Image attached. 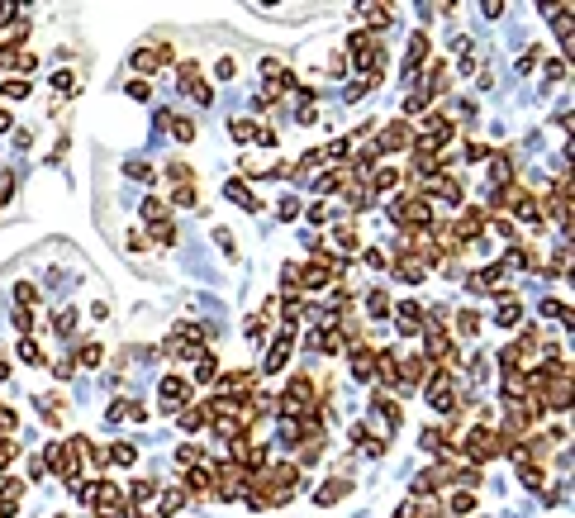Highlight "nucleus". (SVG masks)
I'll return each instance as SVG.
<instances>
[{
	"instance_id": "20e7f679",
	"label": "nucleus",
	"mask_w": 575,
	"mask_h": 518,
	"mask_svg": "<svg viewBox=\"0 0 575 518\" xmlns=\"http://www.w3.org/2000/svg\"><path fill=\"white\" fill-rule=\"evenodd\" d=\"M67 447H72L81 462H86V471H100V466H105V452H100V447H95L86 433H72V437H67Z\"/></svg>"
},
{
	"instance_id": "f257e3e1",
	"label": "nucleus",
	"mask_w": 575,
	"mask_h": 518,
	"mask_svg": "<svg viewBox=\"0 0 575 518\" xmlns=\"http://www.w3.org/2000/svg\"><path fill=\"white\" fill-rule=\"evenodd\" d=\"M461 442H466L470 462H490V457H499V433L485 428V423H470L466 433H461Z\"/></svg>"
},
{
	"instance_id": "423d86ee",
	"label": "nucleus",
	"mask_w": 575,
	"mask_h": 518,
	"mask_svg": "<svg viewBox=\"0 0 575 518\" xmlns=\"http://www.w3.org/2000/svg\"><path fill=\"white\" fill-rule=\"evenodd\" d=\"M162 62H171V48H138L133 53V72H153Z\"/></svg>"
},
{
	"instance_id": "dca6fc26",
	"label": "nucleus",
	"mask_w": 575,
	"mask_h": 518,
	"mask_svg": "<svg viewBox=\"0 0 575 518\" xmlns=\"http://www.w3.org/2000/svg\"><path fill=\"white\" fill-rule=\"evenodd\" d=\"M29 91H33V86H29V77H10V81L0 86V95H5V100H24Z\"/></svg>"
},
{
	"instance_id": "f704fd0d",
	"label": "nucleus",
	"mask_w": 575,
	"mask_h": 518,
	"mask_svg": "<svg viewBox=\"0 0 575 518\" xmlns=\"http://www.w3.org/2000/svg\"><path fill=\"white\" fill-rule=\"evenodd\" d=\"M153 490H157L153 480H133V490H129V499H133V504H138V499H153Z\"/></svg>"
},
{
	"instance_id": "5fc2aeb1",
	"label": "nucleus",
	"mask_w": 575,
	"mask_h": 518,
	"mask_svg": "<svg viewBox=\"0 0 575 518\" xmlns=\"http://www.w3.org/2000/svg\"><path fill=\"white\" fill-rule=\"evenodd\" d=\"M5 376H10V361H5V356H0V381H5Z\"/></svg>"
},
{
	"instance_id": "f03ea898",
	"label": "nucleus",
	"mask_w": 575,
	"mask_h": 518,
	"mask_svg": "<svg viewBox=\"0 0 575 518\" xmlns=\"http://www.w3.org/2000/svg\"><path fill=\"white\" fill-rule=\"evenodd\" d=\"M43 471H52V476H62V480H77V452L67 447V442H48V452H43Z\"/></svg>"
},
{
	"instance_id": "0eeeda50",
	"label": "nucleus",
	"mask_w": 575,
	"mask_h": 518,
	"mask_svg": "<svg viewBox=\"0 0 575 518\" xmlns=\"http://www.w3.org/2000/svg\"><path fill=\"white\" fill-rule=\"evenodd\" d=\"M394 319H399V333H404V338H418V333H423V309H418V304H399Z\"/></svg>"
},
{
	"instance_id": "c9c22d12",
	"label": "nucleus",
	"mask_w": 575,
	"mask_h": 518,
	"mask_svg": "<svg viewBox=\"0 0 575 518\" xmlns=\"http://www.w3.org/2000/svg\"><path fill=\"white\" fill-rule=\"evenodd\" d=\"M20 356H24L29 366H38V361H43V352H38V347H33L29 338H20Z\"/></svg>"
},
{
	"instance_id": "ea45409f",
	"label": "nucleus",
	"mask_w": 575,
	"mask_h": 518,
	"mask_svg": "<svg viewBox=\"0 0 575 518\" xmlns=\"http://www.w3.org/2000/svg\"><path fill=\"white\" fill-rule=\"evenodd\" d=\"M129 95H133V100H148V95H153V86L143 81V77H133V81H129Z\"/></svg>"
},
{
	"instance_id": "7ed1b4c3",
	"label": "nucleus",
	"mask_w": 575,
	"mask_h": 518,
	"mask_svg": "<svg viewBox=\"0 0 575 518\" xmlns=\"http://www.w3.org/2000/svg\"><path fill=\"white\" fill-rule=\"evenodd\" d=\"M409 143H414V129H409V119H394L390 129L376 138V152H404Z\"/></svg>"
},
{
	"instance_id": "39448f33",
	"label": "nucleus",
	"mask_w": 575,
	"mask_h": 518,
	"mask_svg": "<svg viewBox=\"0 0 575 518\" xmlns=\"http://www.w3.org/2000/svg\"><path fill=\"white\" fill-rule=\"evenodd\" d=\"M185 400H190V381L167 376V381H162V409H181Z\"/></svg>"
},
{
	"instance_id": "cd10ccee",
	"label": "nucleus",
	"mask_w": 575,
	"mask_h": 518,
	"mask_svg": "<svg viewBox=\"0 0 575 518\" xmlns=\"http://www.w3.org/2000/svg\"><path fill=\"white\" fill-rule=\"evenodd\" d=\"M519 480L528 485V490H542V466H523V471H519Z\"/></svg>"
},
{
	"instance_id": "7c9ffc66",
	"label": "nucleus",
	"mask_w": 575,
	"mask_h": 518,
	"mask_svg": "<svg viewBox=\"0 0 575 518\" xmlns=\"http://www.w3.org/2000/svg\"><path fill=\"white\" fill-rule=\"evenodd\" d=\"M371 314H376V319H385V314H390V300H385V295H381V290H371Z\"/></svg>"
},
{
	"instance_id": "473e14b6",
	"label": "nucleus",
	"mask_w": 575,
	"mask_h": 518,
	"mask_svg": "<svg viewBox=\"0 0 575 518\" xmlns=\"http://www.w3.org/2000/svg\"><path fill=\"white\" fill-rule=\"evenodd\" d=\"M100 361H105V352L95 347V343H86V347H81V366H100Z\"/></svg>"
},
{
	"instance_id": "2eb2a0df",
	"label": "nucleus",
	"mask_w": 575,
	"mask_h": 518,
	"mask_svg": "<svg viewBox=\"0 0 575 518\" xmlns=\"http://www.w3.org/2000/svg\"><path fill=\"white\" fill-rule=\"evenodd\" d=\"M447 504H452V514H457V518H470V514H475V494H470V490H457Z\"/></svg>"
},
{
	"instance_id": "412c9836",
	"label": "nucleus",
	"mask_w": 575,
	"mask_h": 518,
	"mask_svg": "<svg viewBox=\"0 0 575 518\" xmlns=\"http://www.w3.org/2000/svg\"><path fill=\"white\" fill-rule=\"evenodd\" d=\"M153 238H157V247H176V223H171V219L153 223Z\"/></svg>"
},
{
	"instance_id": "5701e85b",
	"label": "nucleus",
	"mask_w": 575,
	"mask_h": 518,
	"mask_svg": "<svg viewBox=\"0 0 575 518\" xmlns=\"http://www.w3.org/2000/svg\"><path fill=\"white\" fill-rule=\"evenodd\" d=\"M181 480H185V490L209 494V471H181Z\"/></svg>"
},
{
	"instance_id": "9b49d317",
	"label": "nucleus",
	"mask_w": 575,
	"mask_h": 518,
	"mask_svg": "<svg viewBox=\"0 0 575 518\" xmlns=\"http://www.w3.org/2000/svg\"><path fill=\"white\" fill-rule=\"evenodd\" d=\"M371 405H376V409H381V418H385V423H390V428H399V423H404V409H399V405H394L390 395H371Z\"/></svg>"
},
{
	"instance_id": "9d476101",
	"label": "nucleus",
	"mask_w": 575,
	"mask_h": 518,
	"mask_svg": "<svg viewBox=\"0 0 575 518\" xmlns=\"http://www.w3.org/2000/svg\"><path fill=\"white\" fill-rule=\"evenodd\" d=\"M347 490H352V480H347V476H342V480H323V485L314 490V499H319V504H338Z\"/></svg>"
},
{
	"instance_id": "ddd939ff",
	"label": "nucleus",
	"mask_w": 575,
	"mask_h": 518,
	"mask_svg": "<svg viewBox=\"0 0 575 518\" xmlns=\"http://www.w3.org/2000/svg\"><path fill=\"white\" fill-rule=\"evenodd\" d=\"M185 509V494L181 490H167L162 494V504H157V518H176Z\"/></svg>"
},
{
	"instance_id": "49530a36",
	"label": "nucleus",
	"mask_w": 575,
	"mask_h": 518,
	"mask_svg": "<svg viewBox=\"0 0 575 518\" xmlns=\"http://www.w3.org/2000/svg\"><path fill=\"white\" fill-rule=\"evenodd\" d=\"M10 191H15V176H10V171H0V205L10 200Z\"/></svg>"
},
{
	"instance_id": "4c0bfd02",
	"label": "nucleus",
	"mask_w": 575,
	"mask_h": 518,
	"mask_svg": "<svg viewBox=\"0 0 575 518\" xmlns=\"http://www.w3.org/2000/svg\"><path fill=\"white\" fill-rule=\"evenodd\" d=\"M214 376H219V361L200 356V371H195V381H214Z\"/></svg>"
},
{
	"instance_id": "8fccbe9b",
	"label": "nucleus",
	"mask_w": 575,
	"mask_h": 518,
	"mask_svg": "<svg viewBox=\"0 0 575 518\" xmlns=\"http://www.w3.org/2000/svg\"><path fill=\"white\" fill-rule=\"evenodd\" d=\"M214 72H219V77L229 81V77H233V72H238V67H233V57H219V67H214Z\"/></svg>"
},
{
	"instance_id": "864d4df0",
	"label": "nucleus",
	"mask_w": 575,
	"mask_h": 518,
	"mask_svg": "<svg viewBox=\"0 0 575 518\" xmlns=\"http://www.w3.org/2000/svg\"><path fill=\"white\" fill-rule=\"evenodd\" d=\"M5 129H10V109L0 105V134H5Z\"/></svg>"
},
{
	"instance_id": "a211bd4d",
	"label": "nucleus",
	"mask_w": 575,
	"mask_h": 518,
	"mask_svg": "<svg viewBox=\"0 0 575 518\" xmlns=\"http://www.w3.org/2000/svg\"><path fill=\"white\" fill-rule=\"evenodd\" d=\"M143 219H148V223H162V219H167V200H162V195H148V200H143Z\"/></svg>"
},
{
	"instance_id": "bb28decb",
	"label": "nucleus",
	"mask_w": 575,
	"mask_h": 518,
	"mask_svg": "<svg viewBox=\"0 0 575 518\" xmlns=\"http://www.w3.org/2000/svg\"><path fill=\"white\" fill-rule=\"evenodd\" d=\"M15 300H20V309H29V304L38 300V285H29V281H20V285H15Z\"/></svg>"
},
{
	"instance_id": "a18cd8bd",
	"label": "nucleus",
	"mask_w": 575,
	"mask_h": 518,
	"mask_svg": "<svg viewBox=\"0 0 575 518\" xmlns=\"http://www.w3.org/2000/svg\"><path fill=\"white\" fill-rule=\"evenodd\" d=\"M261 72H266V77H281V72H286V62H281V57H266V62H261Z\"/></svg>"
},
{
	"instance_id": "603ef678",
	"label": "nucleus",
	"mask_w": 575,
	"mask_h": 518,
	"mask_svg": "<svg viewBox=\"0 0 575 518\" xmlns=\"http://www.w3.org/2000/svg\"><path fill=\"white\" fill-rule=\"evenodd\" d=\"M394 518H418V509H414V504H404V509H399Z\"/></svg>"
},
{
	"instance_id": "e433bc0d",
	"label": "nucleus",
	"mask_w": 575,
	"mask_h": 518,
	"mask_svg": "<svg viewBox=\"0 0 575 518\" xmlns=\"http://www.w3.org/2000/svg\"><path fill=\"white\" fill-rule=\"evenodd\" d=\"M72 86H77L72 72H57V77H52V91H62V95H72Z\"/></svg>"
},
{
	"instance_id": "c03bdc74",
	"label": "nucleus",
	"mask_w": 575,
	"mask_h": 518,
	"mask_svg": "<svg viewBox=\"0 0 575 518\" xmlns=\"http://www.w3.org/2000/svg\"><path fill=\"white\" fill-rule=\"evenodd\" d=\"M15 328H20V338H29V333H33V319H29V309H20V314H15Z\"/></svg>"
},
{
	"instance_id": "6ab92c4d",
	"label": "nucleus",
	"mask_w": 575,
	"mask_h": 518,
	"mask_svg": "<svg viewBox=\"0 0 575 518\" xmlns=\"http://www.w3.org/2000/svg\"><path fill=\"white\" fill-rule=\"evenodd\" d=\"M457 333H461V338H475V333H480V314H475V309H461V314H457Z\"/></svg>"
},
{
	"instance_id": "1a4fd4ad",
	"label": "nucleus",
	"mask_w": 575,
	"mask_h": 518,
	"mask_svg": "<svg viewBox=\"0 0 575 518\" xmlns=\"http://www.w3.org/2000/svg\"><path fill=\"white\" fill-rule=\"evenodd\" d=\"M224 195H229V200H238V210H247V214H257V210H261V200L247 191L243 181H229V186H224Z\"/></svg>"
},
{
	"instance_id": "b1692460",
	"label": "nucleus",
	"mask_w": 575,
	"mask_h": 518,
	"mask_svg": "<svg viewBox=\"0 0 575 518\" xmlns=\"http://www.w3.org/2000/svg\"><path fill=\"white\" fill-rule=\"evenodd\" d=\"M394 181H399V171H394V166H376V171H371V186H376V191H390Z\"/></svg>"
},
{
	"instance_id": "79ce46f5",
	"label": "nucleus",
	"mask_w": 575,
	"mask_h": 518,
	"mask_svg": "<svg viewBox=\"0 0 575 518\" xmlns=\"http://www.w3.org/2000/svg\"><path fill=\"white\" fill-rule=\"evenodd\" d=\"M129 176H138V181H153V166L138 157V162H129Z\"/></svg>"
},
{
	"instance_id": "4468645a",
	"label": "nucleus",
	"mask_w": 575,
	"mask_h": 518,
	"mask_svg": "<svg viewBox=\"0 0 575 518\" xmlns=\"http://www.w3.org/2000/svg\"><path fill=\"white\" fill-rule=\"evenodd\" d=\"M423 57H428V33H409V57H404V67L414 72Z\"/></svg>"
},
{
	"instance_id": "c85d7f7f",
	"label": "nucleus",
	"mask_w": 575,
	"mask_h": 518,
	"mask_svg": "<svg viewBox=\"0 0 575 518\" xmlns=\"http://www.w3.org/2000/svg\"><path fill=\"white\" fill-rule=\"evenodd\" d=\"M229 129H233V138H238V143H247V138L257 134V124H252V119H233Z\"/></svg>"
},
{
	"instance_id": "4be33fe9",
	"label": "nucleus",
	"mask_w": 575,
	"mask_h": 518,
	"mask_svg": "<svg viewBox=\"0 0 575 518\" xmlns=\"http://www.w3.org/2000/svg\"><path fill=\"white\" fill-rule=\"evenodd\" d=\"M433 191L443 195L447 205H461V186H457V176H443V181H438V186H433Z\"/></svg>"
},
{
	"instance_id": "37998d69",
	"label": "nucleus",
	"mask_w": 575,
	"mask_h": 518,
	"mask_svg": "<svg viewBox=\"0 0 575 518\" xmlns=\"http://www.w3.org/2000/svg\"><path fill=\"white\" fill-rule=\"evenodd\" d=\"M295 214H300V200H295V195H286V200H281V219H286V223H290V219H295Z\"/></svg>"
},
{
	"instance_id": "393cba45",
	"label": "nucleus",
	"mask_w": 575,
	"mask_h": 518,
	"mask_svg": "<svg viewBox=\"0 0 575 518\" xmlns=\"http://www.w3.org/2000/svg\"><path fill=\"white\" fill-rule=\"evenodd\" d=\"M171 205L176 210H195V186H171Z\"/></svg>"
},
{
	"instance_id": "3c124183",
	"label": "nucleus",
	"mask_w": 575,
	"mask_h": 518,
	"mask_svg": "<svg viewBox=\"0 0 575 518\" xmlns=\"http://www.w3.org/2000/svg\"><path fill=\"white\" fill-rule=\"evenodd\" d=\"M252 138H257L261 148H276V134H271V129H261V124H257V134H252Z\"/></svg>"
},
{
	"instance_id": "a878e982",
	"label": "nucleus",
	"mask_w": 575,
	"mask_h": 518,
	"mask_svg": "<svg viewBox=\"0 0 575 518\" xmlns=\"http://www.w3.org/2000/svg\"><path fill=\"white\" fill-rule=\"evenodd\" d=\"M52 328H57V333H72V328H77V309H57V314H52Z\"/></svg>"
},
{
	"instance_id": "a19ab883",
	"label": "nucleus",
	"mask_w": 575,
	"mask_h": 518,
	"mask_svg": "<svg viewBox=\"0 0 575 518\" xmlns=\"http://www.w3.org/2000/svg\"><path fill=\"white\" fill-rule=\"evenodd\" d=\"M338 247H342V252H357V233H352L347 223H342V228H338Z\"/></svg>"
},
{
	"instance_id": "f3484780",
	"label": "nucleus",
	"mask_w": 575,
	"mask_h": 518,
	"mask_svg": "<svg viewBox=\"0 0 575 518\" xmlns=\"http://www.w3.org/2000/svg\"><path fill=\"white\" fill-rule=\"evenodd\" d=\"M519 319H523V304H519V300L499 304V314H495V324H499V328H514V324H519Z\"/></svg>"
},
{
	"instance_id": "2f4dec72",
	"label": "nucleus",
	"mask_w": 575,
	"mask_h": 518,
	"mask_svg": "<svg viewBox=\"0 0 575 518\" xmlns=\"http://www.w3.org/2000/svg\"><path fill=\"white\" fill-rule=\"evenodd\" d=\"M176 457H181L185 466H200V462H205V452H200L195 442H185V447H181V452H176Z\"/></svg>"
},
{
	"instance_id": "c756f323",
	"label": "nucleus",
	"mask_w": 575,
	"mask_h": 518,
	"mask_svg": "<svg viewBox=\"0 0 575 518\" xmlns=\"http://www.w3.org/2000/svg\"><path fill=\"white\" fill-rule=\"evenodd\" d=\"M167 129H171V134L181 138V143H190V138H195V124H190V119H171Z\"/></svg>"
},
{
	"instance_id": "6e6552de",
	"label": "nucleus",
	"mask_w": 575,
	"mask_h": 518,
	"mask_svg": "<svg viewBox=\"0 0 575 518\" xmlns=\"http://www.w3.org/2000/svg\"><path fill=\"white\" fill-rule=\"evenodd\" d=\"M376 376L385 381V390H394V385H399V356L394 352H376Z\"/></svg>"
},
{
	"instance_id": "72a5a7b5",
	"label": "nucleus",
	"mask_w": 575,
	"mask_h": 518,
	"mask_svg": "<svg viewBox=\"0 0 575 518\" xmlns=\"http://www.w3.org/2000/svg\"><path fill=\"white\" fill-rule=\"evenodd\" d=\"M200 423H205V409H185V414H181V428H185V433H195Z\"/></svg>"
},
{
	"instance_id": "f8f14e48",
	"label": "nucleus",
	"mask_w": 575,
	"mask_h": 518,
	"mask_svg": "<svg viewBox=\"0 0 575 518\" xmlns=\"http://www.w3.org/2000/svg\"><path fill=\"white\" fill-rule=\"evenodd\" d=\"M105 462H114V466H133V462H138V447H133V442H114V447L105 452Z\"/></svg>"
},
{
	"instance_id": "58836bf2",
	"label": "nucleus",
	"mask_w": 575,
	"mask_h": 518,
	"mask_svg": "<svg viewBox=\"0 0 575 518\" xmlns=\"http://www.w3.org/2000/svg\"><path fill=\"white\" fill-rule=\"evenodd\" d=\"M542 314H547V319H571V304H556V300H547V304H542Z\"/></svg>"
},
{
	"instance_id": "de8ad7c7",
	"label": "nucleus",
	"mask_w": 575,
	"mask_h": 518,
	"mask_svg": "<svg viewBox=\"0 0 575 518\" xmlns=\"http://www.w3.org/2000/svg\"><path fill=\"white\" fill-rule=\"evenodd\" d=\"M214 238H219V247H224V252L233 257V233H229V228H214Z\"/></svg>"
},
{
	"instance_id": "09e8293b",
	"label": "nucleus",
	"mask_w": 575,
	"mask_h": 518,
	"mask_svg": "<svg viewBox=\"0 0 575 518\" xmlns=\"http://www.w3.org/2000/svg\"><path fill=\"white\" fill-rule=\"evenodd\" d=\"M20 514V499H5V494H0V518H15Z\"/></svg>"
},
{
	"instance_id": "aec40b11",
	"label": "nucleus",
	"mask_w": 575,
	"mask_h": 518,
	"mask_svg": "<svg viewBox=\"0 0 575 518\" xmlns=\"http://www.w3.org/2000/svg\"><path fill=\"white\" fill-rule=\"evenodd\" d=\"M357 15H362V19H371L376 29H385V24H390V5H362Z\"/></svg>"
}]
</instances>
